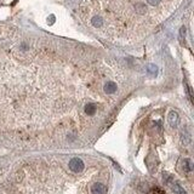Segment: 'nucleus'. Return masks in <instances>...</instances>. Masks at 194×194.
Instances as JSON below:
<instances>
[{
	"instance_id": "1",
	"label": "nucleus",
	"mask_w": 194,
	"mask_h": 194,
	"mask_svg": "<svg viewBox=\"0 0 194 194\" xmlns=\"http://www.w3.org/2000/svg\"><path fill=\"white\" fill-rule=\"evenodd\" d=\"M183 0H82L79 14L87 28L114 43L142 40L176 11Z\"/></svg>"
},
{
	"instance_id": "9",
	"label": "nucleus",
	"mask_w": 194,
	"mask_h": 194,
	"mask_svg": "<svg viewBox=\"0 0 194 194\" xmlns=\"http://www.w3.org/2000/svg\"><path fill=\"white\" fill-rule=\"evenodd\" d=\"M149 70H152V72H154V73H155V72H157V67H154V65H149Z\"/></svg>"
},
{
	"instance_id": "8",
	"label": "nucleus",
	"mask_w": 194,
	"mask_h": 194,
	"mask_svg": "<svg viewBox=\"0 0 194 194\" xmlns=\"http://www.w3.org/2000/svg\"><path fill=\"white\" fill-rule=\"evenodd\" d=\"M148 194H165V193H164V191H162V188H158V187H157V188H153Z\"/></svg>"
},
{
	"instance_id": "5",
	"label": "nucleus",
	"mask_w": 194,
	"mask_h": 194,
	"mask_svg": "<svg viewBox=\"0 0 194 194\" xmlns=\"http://www.w3.org/2000/svg\"><path fill=\"white\" fill-rule=\"evenodd\" d=\"M178 120H179V118H178V114L176 113L175 111L170 112V114H169V123H170V125H171L172 128L177 126Z\"/></svg>"
},
{
	"instance_id": "7",
	"label": "nucleus",
	"mask_w": 194,
	"mask_h": 194,
	"mask_svg": "<svg viewBox=\"0 0 194 194\" xmlns=\"http://www.w3.org/2000/svg\"><path fill=\"white\" fill-rule=\"evenodd\" d=\"M183 169H184V171H192L193 170V164H192V162L189 159L184 160V162H183Z\"/></svg>"
},
{
	"instance_id": "3",
	"label": "nucleus",
	"mask_w": 194,
	"mask_h": 194,
	"mask_svg": "<svg viewBox=\"0 0 194 194\" xmlns=\"http://www.w3.org/2000/svg\"><path fill=\"white\" fill-rule=\"evenodd\" d=\"M118 91V84L113 80H108L103 84V92L107 96H113Z\"/></svg>"
},
{
	"instance_id": "4",
	"label": "nucleus",
	"mask_w": 194,
	"mask_h": 194,
	"mask_svg": "<svg viewBox=\"0 0 194 194\" xmlns=\"http://www.w3.org/2000/svg\"><path fill=\"white\" fill-rule=\"evenodd\" d=\"M107 186L102 182H94L90 187V192L91 194H107Z\"/></svg>"
},
{
	"instance_id": "6",
	"label": "nucleus",
	"mask_w": 194,
	"mask_h": 194,
	"mask_svg": "<svg viewBox=\"0 0 194 194\" xmlns=\"http://www.w3.org/2000/svg\"><path fill=\"white\" fill-rule=\"evenodd\" d=\"M172 191L175 192V194H186L184 189H183L178 183H175V184L172 186Z\"/></svg>"
},
{
	"instance_id": "2",
	"label": "nucleus",
	"mask_w": 194,
	"mask_h": 194,
	"mask_svg": "<svg viewBox=\"0 0 194 194\" xmlns=\"http://www.w3.org/2000/svg\"><path fill=\"white\" fill-rule=\"evenodd\" d=\"M68 167L72 172L75 174H81L85 170V164L80 158H72L68 162Z\"/></svg>"
}]
</instances>
